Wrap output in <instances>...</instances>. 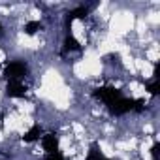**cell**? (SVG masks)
Masks as SVG:
<instances>
[{"mask_svg":"<svg viewBox=\"0 0 160 160\" xmlns=\"http://www.w3.org/2000/svg\"><path fill=\"white\" fill-rule=\"evenodd\" d=\"M28 73V66L25 60H8L4 66V79L6 81H21Z\"/></svg>","mask_w":160,"mask_h":160,"instance_id":"obj_1","label":"cell"},{"mask_svg":"<svg viewBox=\"0 0 160 160\" xmlns=\"http://www.w3.org/2000/svg\"><path fill=\"white\" fill-rule=\"evenodd\" d=\"M42 160H66V158H64V154H62L60 151H57V152H49V154H45Z\"/></svg>","mask_w":160,"mask_h":160,"instance_id":"obj_11","label":"cell"},{"mask_svg":"<svg viewBox=\"0 0 160 160\" xmlns=\"http://www.w3.org/2000/svg\"><path fill=\"white\" fill-rule=\"evenodd\" d=\"M25 94H27V85H23V81H8L6 96H10V98H23Z\"/></svg>","mask_w":160,"mask_h":160,"instance_id":"obj_4","label":"cell"},{"mask_svg":"<svg viewBox=\"0 0 160 160\" xmlns=\"http://www.w3.org/2000/svg\"><path fill=\"white\" fill-rule=\"evenodd\" d=\"M70 51H81V43H79L72 34H66V38H64V45H62V51H60V55L64 57V55H68Z\"/></svg>","mask_w":160,"mask_h":160,"instance_id":"obj_6","label":"cell"},{"mask_svg":"<svg viewBox=\"0 0 160 160\" xmlns=\"http://www.w3.org/2000/svg\"><path fill=\"white\" fill-rule=\"evenodd\" d=\"M158 149H160V143L154 141L152 147H151V156H152V160H158Z\"/></svg>","mask_w":160,"mask_h":160,"instance_id":"obj_12","label":"cell"},{"mask_svg":"<svg viewBox=\"0 0 160 160\" xmlns=\"http://www.w3.org/2000/svg\"><path fill=\"white\" fill-rule=\"evenodd\" d=\"M145 89L151 96L158 94V79H151V81H145Z\"/></svg>","mask_w":160,"mask_h":160,"instance_id":"obj_10","label":"cell"},{"mask_svg":"<svg viewBox=\"0 0 160 160\" xmlns=\"http://www.w3.org/2000/svg\"><path fill=\"white\" fill-rule=\"evenodd\" d=\"M4 36V27H2V23H0V38Z\"/></svg>","mask_w":160,"mask_h":160,"instance_id":"obj_13","label":"cell"},{"mask_svg":"<svg viewBox=\"0 0 160 160\" xmlns=\"http://www.w3.org/2000/svg\"><path fill=\"white\" fill-rule=\"evenodd\" d=\"M42 147H43L45 154H49V152H57V151H58V136H57L55 132L43 134V136H42Z\"/></svg>","mask_w":160,"mask_h":160,"instance_id":"obj_5","label":"cell"},{"mask_svg":"<svg viewBox=\"0 0 160 160\" xmlns=\"http://www.w3.org/2000/svg\"><path fill=\"white\" fill-rule=\"evenodd\" d=\"M43 134H42V126L36 122V124H32L27 132H25V136H23V141L25 143H34V141H38L40 138H42Z\"/></svg>","mask_w":160,"mask_h":160,"instance_id":"obj_7","label":"cell"},{"mask_svg":"<svg viewBox=\"0 0 160 160\" xmlns=\"http://www.w3.org/2000/svg\"><path fill=\"white\" fill-rule=\"evenodd\" d=\"M43 28V25H42V21H28L27 25H25V34H28V36H34L38 30H42Z\"/></svg>","mask_w":160,"mask_h":160,"instance_id":"obj_9","label":"cell"},{"mask_svg":"<svg viewBox=\"0 0 160 160\" xmlns=\"http://www.w3.org/2000/svg\"><path fill=\"white\" fill-rule=\"evenodd\" d=\"M85 160H111V158H106V156L102 154V151H100V145H98L96 141H92L91 147H89V154H87Z\"/></svg>","mask_w":160,"mask_h":160,"instance_id":"obj_8","label":"cell"},{"mask_svg":"<svg viewBox=\"0 0 160 160\" xmlns=\"http://www.w3.org/2000/svg\"><path fill=\"white\" fill-rule=\"evenodd\" d=\"M92 96H94L96 100L104 102L106 108H108L109 104H113L115 100H119V98L122 96V91H121V89H115V87H96V89L92 91Z\"/></svg>","mask_w":160,"mask_h":160,"instance_id":"obj_2","label":"cell"},{"mask_svg":"<svg viewBox=\"0 0 160 160\" xmlns=\"http://www.w3.org/2000/svg\"><path fill=\"white\" fill-rule=\"evenodd\" d=\"M89 6H75L73 10H68L66 15H64V28H66V34H72V25L75 19H85L89 15Z\"/></svg>","mask_w":160,"mask_h":160,"instance_id":"obj_3","label":"cell"}]
</instances>
